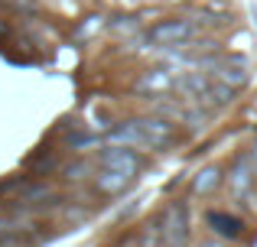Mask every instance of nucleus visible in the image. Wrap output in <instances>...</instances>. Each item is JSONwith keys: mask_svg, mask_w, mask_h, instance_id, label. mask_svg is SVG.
<instances>
[{"mask_svg": "<svg viewBox=\"0 0 257 247\" xmlns=\"http://www.w3.org/2000/svg\"><path fill=\"white\" fill-rule=\"evenodd\" d=\"M208 224H212V228L218 231L221 237H238L241 231H244V224H241L238 218H231V215H221V211H208Z\"/></svg>", "mask_w": 257, "mask_h": 247, "instance_id": "39448f33", "label": "nucleus"}, {"mask_svg": "<svg viewBox=\"0 0 257 247\" xmlns=\"http://www.w3.org/2000/svg\"><path fill=\"white\" fill-rule=\"evenodd\" d=\"M150 36L157 39V43H179V39L192 36V26L189 23H163V26H157Z\"/></svg>", "mask_w": 257, "mask_h": 247, "instance_id": "20e7f679", "label": "nucleus"}, {"mask_svg": "<svg viewBox=\"0 0 257 247\" xmlns=\"http://www.w3.org/2000/svg\"><path fill=\"white\" fill-rule=\"evenodd\" d=\"M127 182H131V176H124V172H114V169H101V176H98V189L107 192V195H117V192H124Z\"/></svg>", "mask_w": 257, "mask_h": 247, "instance_id": "423d86ee", "label": "nucleus"}, {"mask_svg": "<svg viewBox=\"0 0 257 247\" xmlns=\"http://www.w3.org/2000/svg\"><path fill=\"white\" fill-rule=\"evenodd\" d=\"M205 247H221V244H205Z\"/></svg>", "mask_w": 257, "mask_h": 247, "instance_id": "6e6552de", "label": "nucleus"}, {"mask_svg": "<svg viewBox=\"0 0 257 247\" xmlns=\"http://www.w3.org/2000/svg\"><path fill=\"white\" fill-rule=\"evenodd\" d=\"M137 156H134L131 150H120V146H111V150L101 153V169H114V172H124V176H134L137 172Z\"/></svg>", "mask_w": 257, "mask_h": 247, "instance_id": "7ed1b4c3", "label": "nucleus"}, {"mask_svg": "<svg viewBox=\"0 0 257 247\" xmlns=\"http://www.w3.org/2000/svg\"><path fill=\"white\" fill-rule=\"evenodd\" d=\"M163 244L166 247H186V237H189V228H186V208L182 205H173L163 218Z\"/></svg>", "mask_w": 257, "mask_h": 247, "instance_id": "f03ea898", "label": "nucleus"}, {"mask_svg": "<svg viewBox=\"0 0 257 247\" xmlns=\"http://www.w3.org/2000/svg\"><path fill=\"white\" fill-rule=\"evenodd\" d=\"M215 182H218V172H212V169H208L205 176H199V179H195V189H199V192H208Z\"/></svg>", "mask_w": 257, "mask_h": 247, "instance_id": "0eeeda50", "label": "nucleus"}, {"mask_svg": "<svg viewBox=\"0 0 257 247\" xmlns=\"http://www.w3.org/2000/svg\"><path fill=\"white\" fill-rule=\"evenodd\" d=\"M114 140L124 146H137V150H160L173 140V127L163 121H131L114 130Z\"/></svg>", "mask_w": 257, "mask_h": 247, "instance_id": "f257e3e1", "label": "nucleus"}]
</instances>
